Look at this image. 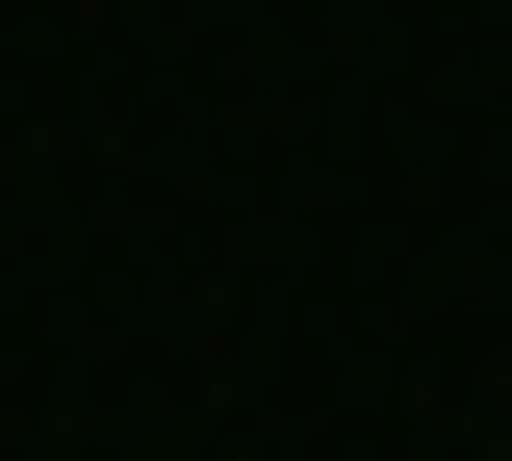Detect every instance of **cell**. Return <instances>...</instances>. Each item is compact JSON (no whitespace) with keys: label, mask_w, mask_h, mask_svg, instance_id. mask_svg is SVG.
<instances>
[]
</instances>
